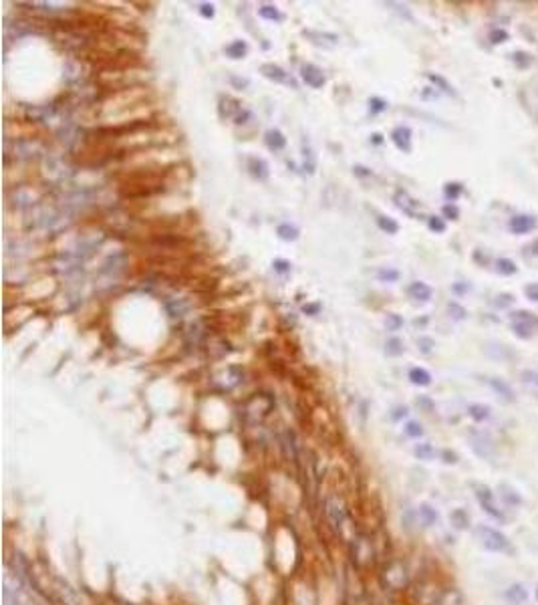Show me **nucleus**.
<instances>
[{
    "label": "nucleus",
    "mask_w": 538,
    "mask_h": 605,
    "mask_svg": "<svg viewBox=\"0 0 538 605\" xmlns=\"http://www.w3.org/2000/svg\"><path fill=\"white\" fill-rule=\"evenodd\" d=\"M383 583L391 589V591H399L403 587H407L409 583V573H407V567L401 563V561H391L385 571H383Z\"/></svg>",
    "instance_id": "obj_1"
},
{
    "label": "nucleus",
    "mask_w": 538,
    "mask_h": 605,
    "mask_svg": "<svg viewBox=\"0 0 538 605\" xmlns=\"http://www.w3.org/2000/svg\"><path fill=\"white\" fill-rule=\"evenodd\" d=\"M476 535H478V539H480V543H482V547L488 551H494V553H504V551L510 549V543H508V539L500 533V531H496V529H492V527H486V525H482V527H478L476 529Z\"/></svg>",
    "instance_id": "obj_2"
},
{
    "label": "nucleus",
    "mask_w": 538,
    "mask_h": 605,
    "mask_svg": "<svg viewBox=\"0 0 538 605\" xmlns=\"http://www.w3.org/2000/svg\"><path fill=\"white\" fill-rule=\"evenodd\" d=\"M474 488H476V496H478V500H480V504H482V508L490 516H494V518H504V512L498 508L492 491L488 486H482V484H474Z\"/></svg>",
    "instance_id": "obj_3"
},
{
    "label": "nucleus",
    "mask_w": 538,
    "mask_h": 605,
    "mask_svg": "<svg viewBox=\"0 0 538 605\" xmlns=\"http://www.w3.org/2000/svg\"><path fill=\"white\" fill-rule=\"evenodd\" d=\"M301 77H303V81L309 85V87H313V89H321L324 85V73L317 67V65H311V63H305V65H301Z\"/></svg>",
    "instance_id": "obj_4"
},
{
    "label": "nucleus",
    "mask_w": 538,
    "mask_h": 605,
    "mask_svg": "<svg viewBox=\"0 0 538 605\" xmlns=\"http://www.w3.org/2000/svg\"><path fill=\"white\" fill-rule=\"evenodd\" d=\"M472 448H474V452H476L478 456H482V458H486V460H492L494 454H496L492 440H490L488 436H484V434H474V436H472Z\"/></svg>",
    "instance_id": "obj_5"
},
{
    "label": "nucleus",
    "mask_w": 538,
    "mask_h": 605,
    "mask_svg": "<svg viewBox=\"0 0 538 605\" xmlns=\"http://www.w3.org/2000/svg\"><path fill=\"white\" fill-rule=\"evenodd\" d=\"M536 228V218L530 214H516L510 218V230L514 234H526Z\"/></svg>",
    "instance_id": "obj_6"
},
{
    "label": "nucleus",
    "mask_w": 538,
    "mask_h": 605,
    "mask_svg": "<svg viewBox=\"0 0 538 605\" xmlns=\"http://www.w3.org/2000/svg\"><path fill=\"white\" fill-rule=\"evenodd\" d=\"M326 514H328L333 527H337V529H341V527L345 525V521H347V516H345V508L341 506V502H339L337 498H328V500H326Z\"/></svg>",
    "instance_id": "obj_7"
},
{
    "label": "nucleus",
    "mask_w": 538,
    "mask_h": 605,
    "mask_svg": "<svg viewBox=\"0 0 538 605\" xmlns=\"http://www.w3.org/2000/svg\"><path fill=\"white\" fill-rule=\"evenodd\" d=\"M391 139H393V143L401 150V152H411V129L409 127H405V125H399V127H395L393 129V133H391Z\"/></svg>",
    "instance_id": "obj_8"
},
{
    "label": "nucleus",
    "mask_w": 538,
    "mask_h": 605,
    "mask_svg": "<svg viewBox=\"0 0 538 605\" xmlns=\"http://www.w3.org/2000/svg\"><path fill=\"white\" fill-rule=\"evenodd\" d=\"M260 73H262L266 79L274 81V83H288V75H286V71L280 69V67L274 65V63H264V65L260 67Z\"/></svg>",
    "instance_id": "obj_9"
},
{
    "label": "nucleus",
    "mask_w": 538,
    "mask_h": 605,
    "mask_svg": "<svg viewBox=\"0 0 538 605\" xmlns=\"http://www.w3.org/2000/svg\"><path fill=\"white\" fill-rule=\"evenodd\" d=\"M504 599L508 601L510 605H522L526 599H528V593H526V589H524V585H520V583H514V585H510L508 589H506V593H504Z\"/></svg>",
    "instance_id": "obj_10"
},
{
    "label": "nucleus",
    "mask_w": 538,
    "mask_h": 605,
    "mask_svg": "<svg viewBox=\"0 0 538 605\" xmlns=\"http://www.w3.org/2000/svg\"><path fill=\"white\" fill-rule=\"evenodd\" d=\"M407 295L411 299H415V301H424L426 303V301L431 299V286L426 284V282H422V280H415V282H411L407 286Z\"/></svg>",
    "instance_id": "obj_11"
},
{
    "label": "nucleus",
    "mask_w": 538,
    "mask_h": 605,
    "mask_svg": "<svg viewBox=\"0 0 538 605\" xmlns=\"http://www.w3.org/2000/svg\"><path fill=\"white\" fill-rule=\"evenodd\" d=\"M486 384L490 385L502 399H506V401H514V389L510 387V385L506 384L504 380H498V378H488L486 380Z\"/></svg>",
    "instance_id": "obj_12"
},
{
    "label": "nucleus",
    "mask_w": 538,
    "mask_h": 605,
    "mask_svg": "<svg viewBox=\"0 0 538 605\" xmlns=\"http://www.w3.org/2000/svg\"><path fill=\"white\" fill-rule=\"evenodd\" d=\"M266 146H268L270 150H274V152H280L286 146V137L278 129H268L266 131Z\"/></svg>",
    "instance_id": "obj_13"
},
{
    "label": "nucleus",
    "mask_w": 538,
    "mask_h": 605,
    "mask_svg": "<svg viewBox=\"0 0 538 605\" xmlns=\"http://www.w3.org/2000/svg\"><path fill=\"white\" fill-rule=\"evenodd\" d=\"M468 414H470V418L476 420V422H486V420L490 418L492 410H490L488 406H484V404H472V406L468 408Z\"/></svg>",
    "instance_id": "obj_14"
},
{
    "label": "nucleus",
    "mask_w": 538,
    "mask_h": 605,
    "mask_svg": "<svg viewBox=\"0 0 538 605\" xmlns=\"http://www.w3.org/2000/svg\"><path fill=\"white\" fill-rule=\"evenodd\" d=\"M409 380H411V384H415V385H430L431 384L430 371L424 369V367H413V369H409Z\"/></svg>",
    "instance_id": "obj_15"
},
{
    "label": "nucleus",
    "mask_w": 538,
    "mask_h": 605,
    "mask_svg": "<svg viewBox=\"0 0 538 605\" xmlns=\"http://www.w3.org/2000/svg\"><path fill=\"white\" fill-rule=\"evenodd\" d=\"M395 202H397V206H399L403 212H407L409 216H415V210H413V208H415L417 204H415L405 192H397V194H395Z\"/></svg>",
    "instance_id": "obj_16"
},
{
    "label": "nucleus",
    "mask_w": 538,
    "mask_h": 605,
    "mask_svg": "<svg viewBox=\"0 0 538 605\" xmlns=\"http://www.w3.org/2000/svg\"><path fill=\"white\" fill-rule=\"evenodd\" d=\"M435 605H462V595L458 589H445V591H441Z\"/></svg>",
    "instance_id": "obj_17"
},
{
    "label": "nucleus",
    "mask_w": 538,
    "mask_h": 605,
    "mask_svg": "<svg viewBox=\"0 0 538 605\" xmlns=\"http://www.w3.org/2000/svg\"><path fill=\"white\" fill-rule=\"evenodd\" d=\"M248 165H250L252 176H256L258 180H266V178H268V165H266L264 160H256V158H252V160H248Z\"/></svg>",
    "instance_id": "obj_18"
},
{
    "label": "nucleus",
    "mask_w": 538,
    "mask_h": 605,
    "mask_svg": "<svg viewBox=\"0 0 538 605\" xmlns=\"http://www.w3.org/2000/svg\"><path fill=\"white\" fill-rule=\"evenodd\" d=\"M224 51H226V55L230 56V59H242V56L248 53V47H246L244 41H234V43H230Z\"/></svg>",
    "instance_id": "obj_19"
},
{
    "label": "nucleus",
    "mask_w": 538,
    "mask_h": 605,
    "mask_svg": "<svg viewBox=\"0 0 538 605\" xmlns=\"http://www.w3.org/2000/svg\"><path fill=\"white\" fill-rule=\"evenodd\" d=\"M512 331L520 339H530L532 337V321H514L512 323Z\"/></svg>",
    "instance_id": "obj_20"
},
{
    "label": "nucleus",
    "mask_w": 538,
    "mask_h": 605,
    "mask_svg": "<svg viewBox=\"0 0 538 605\" xmlns=\"http://www.w3.org/2000/svg\"><path fill=\"white\" fill-rule=\"evenodd\" d=\"M420 521H422L426 527L435 525V521H437V512H435V508H431L430 504H422V506H420Z\"/></svg>",
    "instance_id": "obj_21"
},
{
    "label": "nucleus",
    "mask_w": 538,
    "mask_h": 605,
    "mask_svg": "<svg viewBox=\"0 0 538 605\" xmlns=\"http://www.w3.org/2000/svg\"><path fill=\"white\" fill-rule=\"evenodd\" d=\"M496 271H498L500 275L510 276L518 271V267H516V263L510 261V258H498V261H496Z\"/></svg>",
    "instance_id": "obj_22"
},
{
    "label": "nucleus",
    "mask_w": 538,
    "mask_h": 605,
    "mask_svg": "<svg viewBox=\"0 0 538 605\" xmlns=\"http://www.w3.org/2000/svg\"><path fill=\"white\" fill-rule=\"evenodd\" d=\"M413 454L420 458V460H433L435 458V448L431 446V444H428V442H424V444H417L415 446V450H413Z\"/></svg>",
    "instance_id": "obj_23"
},
{
    "label": "nucleus",
    "mask_w": 538,
    "mask_h": 605,
    "mask_svg": "<svg viewBox=\"0 0 538 605\" xmlns=\"http://www.w3.org/2000/svg\"><path fill=\"white\" fill-rule=\"evenodd\" d=\"M377 226L383 230V232H387V234H397L399 232V224L393 220V218H389V216H377Z\"/></svg>",
    "instance_id": "obj_24"
},
{
    "label": "nucleus",
    "mask_w": 538,
    "mask_h": 605,
    "mask_svg": "<svg viewBox=\"0 0 538 605\" xmlns=\"http://www.w3.org/2000/svg\"><path fill=\"white\" fill-rule=\"evenodd\" d=\"M385 353L391 355V357H397L403 353V341L397 339V337H391L387 343H385Z\"/></svg>",
    "instance_id": "obj_25"
},
{
    "label": "nucleus",
    "mask_w": 538,
    "mask_h": 605,
    "mask_svg": "<svg viewBox=\"0 0 538 605\" xmlns=\"http://www.w3.org/2000/svg\"><path fill=\"white\" fill-rule=\"evenodd\" d=\"M428 79H430L433 85H437V87H439L443 93H447V95H452V97L456 95L454 87H452V85H450V83H447L443 77H439V75H433V73H428Z\"/></svg>",
    "instance_id": "obj_26"
},
{
    "label": "nucleus",
    "mask_w": 538,
    "mask_h": 605,
    "mask_svg": "<svg viewBox=\"0 0 538 605\" xmlns=\"http://www.w3.org/2000/svg\"><path fill=\"white\" fill-rule=\"evenodd\" d=\"M258 14H260L262 18H266V20H276V22L282 20V14L278 12V8H274V6H270V4H262V6L258 8Z\"/></svg>",
    "instance_id": "obj_27"
},
{
    "label": "nucleus",
    "mask_w": 538,
    "mask_h": 605,
    "mask_svg": "<svg viewBox=\"0 0 538 605\" xmlns=\"http://www.w3.org/2000/svg\"><path fill=\"white\" fill-rule=\"evenodd\" d=\"M276 232H278V236L282 240H296L298 238V230L294 226H290V224H280Z\"/></svg>",
    "instance_id": "obj_28"
},
{
    "label": "nucleus",
    "mask_w": 538,
    "mask_h": 605,
    "mask_svg": "<svg viewBox=\"0 0 538 605\" xmlns=\"http://www.w3.org/2000/svg\"><path fill=\"white\" fill-rule=\"evenodd\" d=\"M447 313H450V317L456 319V321H462V319H466V315H468V311H466L460 303H450V305H447Z\"/></svg>",
    "instance_id": "obj_29"
},
{
    "label": "nucleus",
    "mask_w": 538,
    "mask_h": 605,
    "mask_svg": "<svg viewBox=\"0 0 538 605\" xmlns=\"http://www.w3.org/2000/svg\"><path fill=\"white\" fill-rule=\"evenodd\" d=\"M405 434L411 436V438H420V436H424V428H422L420 422H407L405 424Z\"/></svg>",
    "instance_id": "obj_30"
},
{
    "label": "nucleus",
    "mask_w": 538,
    "mask_h": 605,
    "mask_svg": "<svg viewBox=\"0 0 538 605\" xmlns=\"http://www.w3.org/2000/svg\"><path fill=\"white\" fill-rule=\"evenodd\" d=\"M452 523L458 529H466L468 527V514L464 510H456V512H452Z\"/></svg>",
    "instance_id": "obj_31"
},
{
    "label": "nucleus",
    "mask_w": 538,
    "mask_h": 605,
    "mask_svg": "<svg viewBox=\"0 0 538 605\" xmlns=\"http://www.w3.org/2000/svg\"><path fill=\"white\" fill-rule=\"evenodd\" d=\"M377 276H379V280H383V282H395V280L399 278V273H397L395 269H381V271L377 273Z\"/></svg>",
    "instance_id": "obj_32"
},
{
    "label": "nucleus",
    "mask_w": 538,
    "mask_h": 605,
    "mask_svg": "<svg viewBox=\"0 0 538 605\" xmlns=\"http://www.w3.org/2000/svg\"><path fill=\"white\" fill-rule=\"evenodd\" d=\"M520 380L528 385H536L538 387V371L534 369H522L520 371Z\"/></svg>",
    "instance_id": "obj_33"
},
{
    "label": "nucleus",
    "mask_w": 538,
    "mask_h": 605,
    "mask_svg": "<svg viewBox=\"0 0 538 605\" xmlns=\"http://www.w3.org/2000/svg\"><path fill=\"white\" fill-rule=\"evenodd\" d=\"M428 226H430V230H433V232H445V222H443V218H439V216H430L428 218Z\"/></svg>",
    "instance_id": "obj_34"
},
{
    "label": "nucleus",
    "mask_w": 538,
    "mask_h": 605,
    "mask_svg": "<svg viewBox=\"0 0 538 605\" xmlns=\"http://www.w3.org/2000/svg\"><path fill=\"white\" fill-rule=\"evenodd\" d=\"M490 41H492L494 45H500V43L508 41V33H506L504 28H494V31L490 33Z\"/></svg>",
    "instance_id": "obj_35"
},
{
    "label": "nucleus",
    "mask_w": 538,
    "mask_h": 605,
    "mask_svg": "<svg viewBox=\"0 0 538 605\" xmlns=\"http://www.w3.org/2000/svg\"><path fill=\"white\" fill-rule=\"evenodd\" d=\"M524 295H526V299H528V301L538 303V282H530V284H526V286H524Z\"/></svg>",
    "instance_id": "obj_36"
},
{
    "label": "nucleus",
    "mask_w": 538,
    "mask_h": 605,
    "mask_svg": "<svg viewBox=\"0 0 538 605\" xmlns=\"http://www.w3.org/2000/svg\"><path fill=\"white\" fill-rule=\"evenodd\" d=\"M441 214H443V218H447V220H458L460 210H458L456 206H452V204H445V206L441 208Z\"/></svg>",
    "instance_id": "obj_37"
},
{
    "label": "nucleus",
    "mask_w": 538,
    "mask_h": 605,
    "mask_svg": "<svg viewBox=\"0 0 538 605\" xmlns=\"http://www.w3.org/2000/svg\"><path fill=\"white\" fill-rule=\"evenodd\" d=\"M387 329L389 331H397L401 325H403V319L399 317V315H387Z\"/></svg>",
    "instance_id": "obj_38"
},
{
    "label": "nucleus",
    "mask_w": 538,
    "mask_h": 605,
    "mask_svg": "<svg viewBox=\"0 0 538 605\" xmlns=\"http://www.w3.org/2000/svg\"><path fill=\"white\" fill-rule=\"evenodd\" d=\"M433 345H435V343H433L431 337H420V339H417V347H420L422 353H430Z\"/></svg>",
    "instance_id": "obj_39"
},
{
    "label": "nucleus",
    "mask_w": 538,
    "mask_h": 605,
    "mask_svg": "<svg viewBox=\"0 0 538 605\" xmlns=\"http://www.w3.org/2000/svg\"><path fill=\"white\" fill-rule=\"evenodd\" d=\"M460 194H462V186H460V184H447V186H445V196H447L450 200H456Z\"/></svg>",
    "instance_id": "obj_40"
},
{
    "label": "nucleus",
    "mask_w": 538,
    "mask_h": 605,
    "mask_svg": "<svg viewBox=\"0 0 538 605\" xmlns=\"http://www.w3.org/2000/svg\"><path fill=\"white\" fill-rule=\"evenodd\" d=\"M369 105H371V111H373V113H381V111L387 109V101H383V99H379V97H371V99H369Z\"/></svg>",
    "instance_id": "obj_41"
},
{
    "label": "nucleus",
    "mask_w": 538,
    "mask_h": 605,
    "mask_svg": "<svg viewBox=\"0 0 538 605\" xmlns=\"http://www.w3.org/2000/svg\"><path fill=\"white\" fill-rule=\"evenodd\" d=\"M272 267H274L276 273H288V271H290V263H288V261H282V258H276V261L272 263Z\"/></svg>",
    "instance_id": "obj_42"
},
{
    "label": "nucleus",
    "mask_w": 538,
    "mask_h": 605,
    "mask_svg": "<svg viewBox=\"0 0 538 605\" xmlns=\"http://www.w3.org/2000/svg\"><path fill=\"white\" fill-rule=\"evenodd\" d=\"M200 14L204 18H214V6L212 4H202L200 6Z\"/></svg>",
    "instance_id": "obj_43"
},
{
    "label": "nucleus",
    "mask_w": 538,
    "mask_h": 605,
    "mask_svg": "<svg viewBox=\"0 0 538 605\" xmlns=\"http://www.w3.org/2000/svg\"><path fill=\"white\" fill-rule=\"evenodd\" d=\"M514 303V299H512V295H500L498 297V301H496V305L498 307H508V305H512Z\"/></svg>",
    "instance_id": "obj_44"
},
{
    "label": "nucleus",
    "mask_w": 538,
    "mask_h": 605,
    "mask_svg": "<svg viewBox=\"0 0 538 605\" xmlns=\"http://www.w3.org/2000/svg\"><path fill=\"white\" fill-rule=\"evenodd\" d=\"M303 311H305L307 315H319V311H321V305H319V303H313V305H305V307H303Z\"/></svg>",
    "instance_id": "obj_45"
},
{
    "label": "nucleus",
    "mask_w": 538,
    "mask_h": 605,
    "mask_svg": "<svg viewBox=\"0 0 538 605\" xmlns=\"http://www.w3.org/2000/svg\"><path fill=\"white\" fill-rule=\"evenodd\" d=\"M417 406L426 408L428 412H433V401H431L430 397H420V399H417Z\"/></svg>",
    "instance_id": "obj_46"
},
{
    "label": "nucleus",
    "mask_w": 538,
    "mask_h": 605,
    "mask_svg": "<svg viewBox=\"0 0 538 605\" xmlns=\"http://www.w3.org/2000/svg\"><path fill=\"white\" fill-rule=\"evenodd\" d=\"M353 171H355L357 176H371V171H369L367 167H363V165H355V167H353Z\"/></svg>",
    "instance_id": "obj_47"
},
{
    "label": "nucleus",
    "mask_w": 538,
    "mask_h": 605,
    "mask_svg": "<svg viewBox=\"0 0 538 605\" xmlns=\"http://www.w3.org/2000/svg\"><path fill=\"white\" fill-rule=\"evenodd\" d=\"M441 456L445 458V462H447V464H454V462L458 460V456H456V454H452V452H447V450H445V452H441Z\"/></svg>",
    "instance_id": "obj_48"
},
{
    "label": "nucleus",
    "mask_w": 538,
    "mask_h": 605,
    "mask_svg": "<svg viewBox=\"0 0 538 605\" xmlns=\"http://www.w3.org/2000/svg\"><path fill=\"white\" fill-rule=\"evenodd\" d=\"M526 53H514V61H516V63H520V61H524V67H526V65H528V63H530V59H526Z\"/></svg>",
    "instance_id": "obj_49"
},
{
    "label": "nucleus",
    "mask_w": 538,
    "mask_h": 605,
    "mask_svg": "<svg viewBox=\"0 0 538 605\" xmlns=\"http://www.w3.org/2000/svg\"><path fill=\"white\" fill-rule=\"evenodd\" d=\"M373 141H375V143H381V135H379V133L373 135Z\"/></svg>",
    "instance_id": "obj_50"
},
{
    "label": "nucleus",
    "mask_w": 538,
    "mask_h": 605,
    "mask_svg": "<svg viewBox=\"0 0 538 605\" xmlns=\"http://www.w3.org/2000/svg\"><path fill=\"white\" fill-rule=\"evenodd\" d=\"M536 597H538V589H536Z\"/></svg>",
    "instance_id": "obj_51"
}]
</instances>
